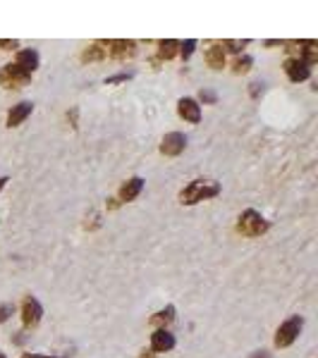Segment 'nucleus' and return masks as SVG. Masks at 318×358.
<instances>
[{
	"label": "nucleus",
	"mask_w": 318,
	"mask_h": 358,
	"mask_svg": "<svg viewBox=\"0 0 318 358\" xmlns=\"http://www.w3.org/2000/svg\"><path fill=\"white\" fill-rule=\"evenodd\" d=\"M215 193H218V186H208L206 189V181L199 179V181H194L187 191H182V203H196V201H201L206 196H215Z\"/></svg>",
	"instance_id": "1"
},
{
	"label": "nucleus",
	"mask_w": 318,
	"mask_h": 358,
	"mask_svg": "<svg viewBox=\"0 0 318 358\" xmlns=\"http://www.w3.org/2000/svg\"><path fill=\"white\" fill-rule=\"evenodd\" d=\"M299 327H302V320H299V317H292V320H287V322L277 330V337H275L277 346L292 344V342H294V337L299 334Z\"/></svg>",
	"instance_id": "2"
},
{
	"label": "nucleus",
	"mask_w": 318,
	"mask_h": 358,
	"mask_svg": "<svg viewBox=\"0 0 318 358\" xmlns=\"http://www.w3.org/2000/svg\"><path fill=\"white\" fill-rule=\"evenodd\" d=\"M0 82L7 84L10 89H12V86H22V84L29 82V72H24V69L17 67V65H7V67L2 69V77H0Z\"/></svg>",
	"instance_id": "3"
},
{
	"label": "nucleus",
	"mask_w": 318,
	"mask_h": 358,
	"mask_svg": "<svg viewBox=\"0 0 318 358\" xmlns=\"http://www.w3.org/2000/svg\"><path fill=\"white\" fill-rule=\"evenodd\" d=\"M184 143H187L184 134H180V132H172V134H167V136L163 138L160 151L165 153V155H177V153L184 151Z\"/></svg>",
	"instance_id": "4"
},
{
	"label": "nucleus",
	"mask_w": 318,
	"mask_h": 358,
	"mask_svg": "<svg viewBox=\"0 0 318 358\" xmlns=\"http://www.w3.org/2000/svg\"><path fill=\"white\" fill-rule=\"evenodd\" d=\"M265 227H268V224L261 222V218H259L254 210L244 213V218H242V222H239V229H242L244 234H259V232H263Z\"/></svg>",
	"instance_id": "5"
},
{
	"label": "nucleus",
	"mask_w": 318,
	"mask_h": 358,
	"mask_svg": "<svg viewBox=\"0 0 318 358\" xmlns=\"http://www.w3.org/2000/svg\"><path fill=\"white\" fill-rule=\"evenodd\" d=\"M41 320V306L36 299H27L24 301V322L27 325H36Z\"/></svg>",
	"instance_id": "6"
},
{
	"label": "nucleus",
	"mask_w": 318,
	"mask_h": 358,
	"mask_svg": "<svg viewBox=\"0 0 318 358\" xmlns=\"http://www.w3.org/2000/svg\"><path fill=\"white\" fill-rule=\"evenodd\" d=\"M151 346L156 349V351H165V349H172V346H175V339H172V334H170V332L158 330L151 337Z\"/></svg>",
	"instance_id": "7"
},
{
	"label": "nucleus",
	"mask_w": 318,
	"mask_h": 358,
	"mask_svg": "<svg viewBox=\"0 0 318 358\" xmlns=\"http://www.w3.org/2000/svg\"><path fill=\"white\" fill-rule=\"evenodd\" d=\"M285 69H287L292 82H299V79H306V77H309V67H306V62H302V60H290Z\"/></svg>",
	"instance_id": "8"
},
{
	"label": "nucleus",
	"mask_w": 318,
	"mask_h": 358,
	"mask_svg": "<svg viewBox=\"0 0 318 358\" xmlns=\"http://www.w3.org/2000/svg\"><path fill=\"white\" fill-rule=\"evenodd\" d=\"M180 115L189 122H199V105L189 98H184V100H180Z\"/></svg>",
	"instance_id": "9"
},
{
	"label": "nucleus",
	"mask_w": 318,
	"mask_h": 358,
	"mask_svg": "<svg viewBox=\"0 0 318 358\" xmlns=\"http://www.w3.org/2000/svg\"><path fill=\"white\" fill-rule=\"evenodd\" d=\"M39 65V55L34 53V50H22L19 53V62H17V67H22L24 72H34Z\"/></svg>",
	"instance_id": "10"
},
{
	"label": "nucleus",
	"mask_w": 318,
	"mask_h": 358,
	"mask_svg": "<svg viewBox=\"0 0 318 358\" xmlns=\"http://www.w3.org/2000/svg\"><path fill=\"white\" fill-rule=\"evenodd\" d=\"M29 112H31V103H19V105H17V108L7 115V124H10V127H17V124L27 117Z\"/></svg>",
	"instance_id": "11"
},
{
	"label": "nucleus",
	"mask_w": 318,
	"mask_h": 358,
	"mask_svg": "<svg viewBox=\"0 0 318 358\" xmlns=\"http://www.w3.org/2000/svg\"><path fill=\"white\" fill-rule=\"evenodd\" d=\"M139 191H141V179L134 177L132 181H129V184H125V186H122L120 196H122V201H132V198H134Z\"/></svg>",
	"instance_id": "12"
},
{
	"label": "nucleus",
	"mask_w": 318,
	"mask_h": 358,
	"mask_svg": "<svg viewBox=\"0 0 318 358\" xmlns=\"http://www.w3.org/2000/svg\"><path fill=\"white\" fill-rule=\"evenodd\" d=\"M206 60H208V65L211 67H222V60H225V55H222V48H211L208 50V55H206Z\"/></svg>",
	"instance_id": "13"
},
{
	"label": "nucleus",
	"mask_w": 318,
	"mask_h": 358,
	"mask_svg": "<svg viewBox=\"0 0 318 358\" xmlns=\"http://www.w3.org/2000/svg\"><path fill=\"white\" fill-rule=\"evenodd\" d=\"M14 311L12 303H5V306H0V322H5L7 317H10V313Z\"/></svg>",
	"instance_id": "14"
},
{
	"label": "nucleus",
	"mask_w": 318,
	"mask_h": 358,
	"mask_svg": "<svg viewBox=\"0 0 318 358\" xmlns=\"http://www.w3.org/2000/svg\"><path fill=\"white\" fill-rule=\"evenodd\" d=\"M175 45H177V43H175V41L160 43V48H163V50H160V55H163V57H170V55H172V53H175V50H172Z\"/></svg>",
	"instance_id": "15"
},
{
	"label": "nucleus",
	"mask_w": 318,
	"mask_h": 358,
	"mask_svg": "<svg viewBox=\"0 0 318 358\" xmlns=\"http://www.w3.org/2000/svg\"><path fill=\"white\" fill-rule=\"evenodd\" d=\"M172 313H175V311H172V308H167V311H163V313H158V317H153V322H163V320H172Z\"/></svg>",
	"instance_id": "16"
},
{
	"label": "nucleus",
	"mask_w": 318,
	"mask_h": 358,
	"mask_svg": "<svg viewBox=\"0 0 318 358\" xmlns=\"http://www.w3.org/2000/svg\"><path fill=\"white\" fill-rule=\"evenodd\" d=\"M249 65H251V57H242V60H237V62H235L237 72H244V69H249Z\"/></svg>",
	"instance_id": "17"
},
{
	"label": "nucleus",
	"mask_w": 318,
	"mask_h": 358,
	"mask_svg": "<svg viewBox=\"0 0 318 358\" xmlns=\"http://www.w3.org/2000/svg\"><path fill=\"white\" fill-rule=\"evenodd\" d=\"M192 50H194V41H187V43H184V48H182V55L189 57V55H192Z\"/></svg>",
	"instance_id": "18"
},
{
	"label": "nucleus",
	"mask_w": 318,
	"mask_h": 358,
	"mask_svg": "<svg viewBox=\"0 0 318 358\" xmlns=\"http://www.w3.org/2000/svg\"><path fill=\"white\" fill-rule=\"evenodd\" d=\"M201 100H208V103H213V100H215V93H213V91H201Z\"/></svg>",
	"instance_id": "19"
},
{
	"label": "nucleus",
	"mask_w": 318,
	"mask_h": 358,
	"mask_svg": "<svg viewBox=\"0 0 318 358\" xmlns=\"http://www.w3.org/2000/svg\"><path fill=\"white\" fill-rule=\"evenodd\" d=\"M5 181H7V179H5V177L0 179V189H2V186H5Z\"/></svg>",
	"instance_id": "20"
},
{
	"label": "nucleus",
	"mask_w": 318,
	"mask_h": 358,
	"mask_svg": "<svg viewBox=\"0 0 318 358\" xmlns=\"http://www.w3.org/2000/svg\"><path fill=\"white\" fill-rule=\"evenodd\" d=\"M0 358H5V356H2V354H0Z\"/></svg>",
	"instance_id": "21"
}]
</instances>
